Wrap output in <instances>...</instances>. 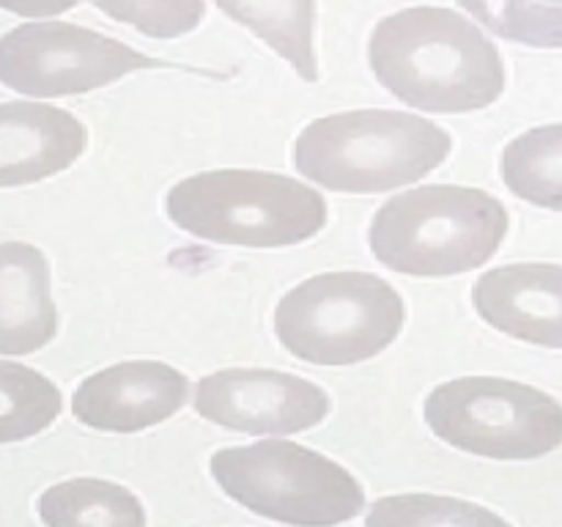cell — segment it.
Here are the masks:
<instances>
[{"mask_svg":"<svg viewBox=\"0 0 562 527\" xmlns=\"http://www.w3.org/2000/svg\"><path fill=\"white\" fill-rule=\"evenodd\" d=\"M151 66L130 44L69 22H27L0 36V82L25 97L86 93Z\"/></svg>","mask_w":562,"mask_h":527,"instance_id":"ba28073f","label":"cell"},{"mask_svg":"<svg viewBox=\"0 0 562 527\" xmlns=\"http://www.w3.org/2000/svg\"><path fill=\"white\" fill-rule=\"evenodd\" d=\"M376 80L415 110L472 113L505 91L499 49L475 22L450 9L417 5L384 16L368 44Z\"/></svg>","mask_w":562,"mask_h":527,"instance_id":"6da1fadb","label":"cell"},{"mask_svg":"<svg viewBox=\"0 0 562 527\" xmlns=\"http://www.w3.org/2000/svg\"><path fill=\"white\" fill-rule=\"evenodd\" d=\"M423 415L437 439L483 459L532 461L562 445L560 401L514 379H450L431 390Z\"/></svg>","mask_w":562,"mask_h":527,"instance_id":"52a82bcc","label":"cell"},{"mask_svg":"<svg viewBox=\"0 0 562 527\" xmlns=\"http://www.w3.org/2000/svg\"><path fill=\"white\" fill-rule=\"evenodd\" d=\"M209 472L234 503L291 527H335L366 511V489L346 467L291 439L223 448Z\"/></svg>","mask_w":562,"mask_h":527,"instance_id":"5b68a950","label":"cell"},{"mask_svg":"<svg viewBox=\"0 0 562 527\" xmlns=\"http://www.w3.org/2000/svg\"><path fill=\"white\" fill-rule=\"evenodd\" d=\"M503 179L521 201L562 212V124L536 126L510 141Z\"/></svg>","mask_w":562,"mask_h":527,"instance_id":"2e32d148","label":"cell"},{"mask_svg":"<svg viewBox=\"0 0 562 527\" xmlns=\"http://www.w3.org/2000/svg\"><path fill=\"white\" fill-rule=\"evenodd\" d=\"M477 316L525 344L562 349V267L508 264L488 269L472 289Z\"/></svg>","mask_w":562,"mask_h":527,"instance_id":"8fae6325","label":"cell"},{"mask_svg":"<svg viewBox=\"0 0 562 527\" xmlns=\"http://www.w3.org/2000/svg\"><path fill=\"white\" fill-rule=\"evenodd\" d=\"M214 3L231 20L250 27L274 53L283 55L302 80H318V60L313 49L316 0H214Z\"/></svg>","mask_w":562,"mask_h":527,"instance_id":"9a60e30c","label":"cell"},{"mask_svg":"<svg viewBox=\"0 0 562 527\" xmlns=\"http://www.w3.org/2000/svg\"><path fill=\"white\" fill-rule=\"evenodd\" d=\"M404 300L368 272H327L294 285L274 311L285 351L313 366H355L376 357L404 327Z\"/></svg>","mask_w":562,"mask_h":527,"instance_id":"8992f818","label":"cell"},{"mask_svg":"<svg viewBox=\"0 0 562 527\" xmlns=\"http://www.w3.org/2000/svg\"><path fill=\"white\" fill-rule=\"evenodd\" d=\"M195 412L209 423L241 434L307 431L329 415L327 390L272 368H225L195 384Z\"/></svg>","mask_w":562,"mask_h":527,"instance_id":"9c48e42d","label":"cell"},{"mask_svg":"<svg viewBox=\"0 0 562 527\" xmlns=\"http://www.w3.org/2000/svg\"><path fill=\"white\" fill-rule=\"evenodd\" d=\"M453 137L434 121L398 110H349L316 119L294 146L305 179L333 192H390L437 170Z\"/></svg>","mask_w":562,"mask_h":527,"instance_id":"7a4b0ae2","label":"cell"},{"mask_svg":"<svg viewBox=\"0 0 562 527\" xmlns=\"http://www.w3.org/2000/svg\"><path fill=\"white\" fill-rule=\"evenodd\" d=\"M508 234V209L475 187L431 184L395 195L371 223L379 264L415 278H448L486 264Z\"/></svg>","mask_w":562,"mask_h":527,"instance_id":"3957f363","label":"cell"},{"mask_svg":"<svg viewBox=\"0 0 562 527\" xmlns=\"http://www.w3.org/2000/svg\"><path fill=\"white\" fill-rule=\"evenodd\" d=\"M80 0H0V9L20 16H55L75 9Z\"/></svg>","mask_w":562,"mask_h":527,"instance_id":"44dd1931","label":"cell"},{"mask_svg":"<svg viewBox=\"0 0 562 527\" xmlns=\"http://www.w3.org/2000/svg\"><path fill=\"white\" fill-rule=\"evenodd\" d=\"M113 20L137 27L143 36L176 38L192 33L206 14L203 0H91Z\"/></svg>","mask_w":562,"mask_h":527,"instance_id":"ffe728a7","label":"cell"},{"mask_svg":"<svg viewBox=\"0 0 562 527\" xmlns=\"http://www.w3.org/2000/svg\"><path fill=\"white\" fill-rule=\"evenodd\" d=\"M88 132L66 110L42 102L0 104V187H25L71 168Z\"/></svg>","mask_w":562,"mask_h":527,"instance_id":"7c38bea8","label":"cell"},{"mask_svg":"<svg viewBox=\"0 0 562 527\" xmlns=\"http://www.w3.org/2000/svg\"><path fill=\"white\" fill-rule=\"evenodd\" d=\"M366 527H514L503 516L472 500L448 494H390L379 497L366 516Z\"/></svg>","mask_w":562,"mask_h":527,"instance_id":"ac0fdd59","label":"cell"},{"mask_svg":"<svg viewBox=\"0 0 562 527\" xmlns=\"http://www.w3.org/2000/svg\"><path fill=\"white\" fill-rule=\"evenodd\" d=\"M47 527H148L140 497L104 478H69L44 489L36 500Z\"/></svg>","mask_w":562,"mask_h":527,"instance_id":"5bb4252c","label":"cell"},{"mask_svg":"<svg viewBox=\"0 0 562 527\" xmlns=\"http://www.w3.org/2000/svg\"><path fill=\"white\" fill-rule=\"evenodd\" d=\"M190 401V379L168 362L130 360L91 373L71 395V412L88 428L135 434L159 426Z\"/></svg>","mask_w":562,"mask_h":527,"instance_id":"30bf717a","label":"cell"},{"mask_svg":"<svg viewBox=\"0 0 562 527\" xmlns=\"http://www.w3.org/2000/svg\"><path fill=\"white\" fill-rule=\"evenodd\" d=\"M55 333L47 256L31 242H0V355H33Z\"/></svg>","mask_w":562,"mask_h":527,"instance_id":"4fadbf2b","label":"cell"},{"mask_svg":"<svg viewBox=\"0 0 562 527\" xmlns=\"http://www.w3.org/2000/svg\"><path fill=\"white\" fill-rule=\"evenodd\" d=\"M486 31L527 47H562V0H459Z\"/></svg>","mask_w":562,"mask_h":527,"instance_id":"d6986e66","label":"cell"},{"mask_svg":"<svg viewBox=\"0 0 562 527\" xmlns=\"http://www.w3.org/2000/svg\"><path fill=\"white\" fill-rule=\"evenodd\" d=\"M60 390L44 373L0 360V445L47 431L60 415Z\"/></svg>","mask_w":562,"mask_h":527,"instance_id":"e0dca14e","label":"cell"},{"mask_svg":"<svg viewBox=\"0 0 562 527\" xmlns=\"http://www.w3.org/2000/svg\"><path fill=\"white\" fill-rule=\"evenodd\" d=\"M179 228L239 247H289L327 225V201L302 181L269 170H206L181 179L165 198Z\"/></svg>","mask_w":562,"mask_h":527,"instance_id":"277c9868","label":"cell"}]
</instances>
